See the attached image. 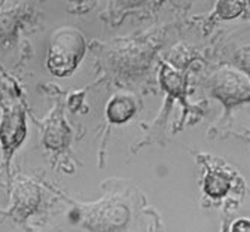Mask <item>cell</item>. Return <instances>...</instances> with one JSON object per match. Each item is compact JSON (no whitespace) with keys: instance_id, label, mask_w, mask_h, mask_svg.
<instances>
[{"instance_id":"cell-10","label":"cell","mask_w":250,"mask_h":232,"mask_svg":"<svg viewBox=\"0 0 250 232\" xmlns=\"http://www.w3.org/2000/svg\"><path fill=\"white\" fill-rule=\"evenodd\" d=\"M238 139H243L244 142H247V143H250V137H241V136H237Z\"/></svg>"},{"instance_id":"cell-4","label":"cell","mask_w":250,"mask_h":232,"mask_svg":"<svg viewBox=\"0 0 250 232\" xmlns=\"http://www.w3.org/2000/svg\"><path fill=\"white\" fill-rule=\"evenodd\" d=\"M210 94L221 100L225 107V118H229L231 109L250 102V82L234 70L214 72L207 81Z\"/></svg>"},{"instance_id":"cell-3","label":"cell","mask_w":250,"mask_h":232,"mask_svg":"<svg viewBox=\"0 0 250 232\" xmlns=\"http://www.w3.org/2000/svg\"><path fill=\"white\" fill-rule=\"evenodd\" d=\"M81 223L89 232H121L131 219V209L118 195H106L91 206L79 207Z\"/></svg>"},{"instance_id":"cell-5","label":"cell","mask_w":250,"mask_h":232,"mask_svg":"<svg viewBox=\"0 0 250 232\" xmlns=\"http://www.w3.org/2000/svg\"><path fill=\"white\" fill-rule=\"evenodd\" d=\"M25 137V119L20 106H12L5 110L0 124V143L3 148V159L9 161L14 150L21 146Z\"/></svg>"},{"instance_id":"cell-9","label":"cell","mask_w":250,"mask_h":232,"mask_svg":"<svg viewBox=\"0 0 250 232\" xmlns=\"http://www.w3.org/2000/svg\"><path fill=\"white\" fill-rule=\"evenodd\" d=\"M229 226H231V225H229V222H228V220H225V222H224V225H222L221 232H229Z\"/></svg>"},{"instance_id":"cell-7","label":"cell","mask_w":250,"mask_h":232,"mask_svg":"<svg viewBox=\"0 0 250 232\" xmlns=\"http://www.w3.org/2000/svg\"><path fill=\"white\" fill-rule=\"evenodd\" d=\"M70 129L67 128V124L61 115V110L52 115V121H49V127L45 132V145L51 149H61L64 145L69 143Z\"/></svg>"},{"instance_id":"cell-6","label":"cell","mask_w":250,"mask_h":232,"mask_svg":"<svg viewBox=\"0 0 250 232\" xmlns=\"http://www.w3.org/2000/svg\"><path fill=\"white\" fill-rule=\"evenodd\" d=\"M137 112L136 100L131 95H115L107 105L106 118L110 124L128 122Z\"/></svg>"},{"instance_id":"cell-8","label":"cell","mask_w":250,"mask_h":232,"mask_svg":"<svg viewBox=\"0 0 250 232\" xmlns=\"http://www.w3.org/2000/svg\"><path fill=\"white\" fill-rule=\"evenodd\" d=\"M229 232H250V219H237L231 223Z\"/></svg>"},{"instance_id":"cell-1","label":"cell","mask_w":250,"mask_h":232,"mask_svg":"<svg viewBox=\"0 0 250 232\" xmlns=\"http://www.w3.org/2000/svg\"><path fill=\"white\" fill-rule=\"evenodd\" d=\"M201 170V192L208 204L234 203L238 206L246 193V180L225 159L207 153L197 156Z\"/></svg>"},{"instance_id":"cell-2","label":"cell","mask_w":250,"mask_h":232,"mask_svg":"<svg viewBox=\"0 0 250 232\" xmlns=\"http://www.w3.org/2000/svg\"><path fill=\"white\" fill-rule=\"evenodd\" d=\"M86 41L76 28H61L52 35L48 51V69L55 76H69L81 64Z\"/></svg>"}]
</instances>
